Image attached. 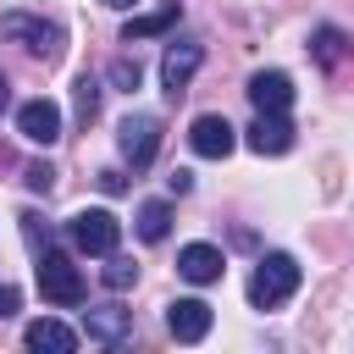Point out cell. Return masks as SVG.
Here are the masks:
<instances>
[{"instance_id":"8","label":"cell","mask_w":354,"mask_h":354,"mask_svg":"<svg viewBox=\"0 0 354 354\" xmlns=\"http://www.w3.org/2000/svg\"><path fill=\"white\" fill-rule=\"evenodd\" d=\"M17 133H22L28 144H44V149H50V144L61 138V105L44 100V94H39V100H22V105H17Z\"/></svg>"},{"instance_id":"3","label":"cell","mask_w":354,"mask_h":354,"mask_svg":"<svg viewBox=\"0 0 354 354\" xmlns=\"http://www.w3.org/2000/svg\"><path fill=\"white\" fill-rule=\"evenodd\" d=\"M0 39L22 44V50L39 55V61H61V50H66L61 22H44V17H33V11H0Z\"/></svg>"},{"instance_id":"7","label":"cell","mask_w":354,"mask_h":354,"mask_svg":"<svg viewBox=\"0 0 354 354\" xmlns=\"http://www.w3.org/2000/svg\"><path fill=\"white\" fill-rule=\"evenodd\" d=\"M83 337L100 343V348H122L133 337V310H122V304H88L83 310Z\"/></svg>"},{"instance_id":"11","label":"cell","mask_w":354,"mask_h":354,"mask_svg":"<svg viewBox=\"0 0 354 354\" xmlns=\"http://www.w3.org/2000/svg\"><path fill=\"white\" fill-rule=\"evenodd\" d=\"M221 271H227V254L216 243H183L177 249V277L183 282L205 288V282H221Z\"/></svg>"},{"instance_id":"13","label":"cell","mask_w":354,"mask_h":354,"mask_svg":"<svg viewBox=\"0 0 354 354\" xmlns=\"http://www.w3.org/2000/svg\"><path fill=\"white\" fill-rule=\"evenodd\" d=\"M243 94H249V105H254V111H288V105H293V77H288V72H277V66H266V72H254V77H249V88H243Z\"/></svg>"},{"instance_id":"1","label":"cell","mask_w":354,"mask_h":354,"mask_svg":"<svg viewBox=\"0 0 354 354\" xmlns=\"http://www.w3.org/2000/svg\"><path fill=\"white\" fill-rule=\"evenodd\" d=\"M299 282H304V266L288 249H271V254H260V266L249 277V304L254 310H277V304H288L299 293Z\"/></svg>"},{"instance_id":"18","label":"cell","mask_w":354,"mask_h":354,"mask_svg":"<svg viewBox=\"0 0 354 354\" xmlns=\"http://www.w3.org/2000/svg\"><path fill=\"white\" fill-rule=\"evenodd\" d=\"M100 282H105L111 293H127V288L138 282V266H133L127 254H116V249H111V254H105V271H100Z\"/></svg>"},{"instance_id":"2","label":"cell","mask_w":354,"mask_h":354,"mask_svg":"<svg viewBox=\"0 0 354 354\" xmlns=\"http://www.w3.org/2000/svg\"><path fill=\"white\" fill-rule=\"evenodd\" d=\"M39 293H44V304H61V310H77L83 299H88V282H83V271L61 254V249H39Z\"/></svg>"},{"instance_id":"16","label":"cell","mask_w":354,"mask_h":354,"mask_svg":"<svg viewBox=\"0 0 354 354\" xmlns=\"http://www.w3.org/2000/svg\"><path fill=\"white\" fill-rule=\"evenodd\" d=\"M133 232H138L144 243H160V238L171 232V205H166V199H144L138 216H133Z\"/></svg>"},{"instance_id":"23","label":"cell","mask_w":354,"mask_h":354,"mask_svg":"<svg viewBox=\"0 0 354 354\" xmlns=\"http://www.w3.org/2000/svg\"><path fill=\"white\" fill-rule=\"evenodd\" d=\"M166 188H171V194H188V188H194V171H183V166H177V171L166 177Z\"/></svg>"},{"instance_id":"24","label":"cell","mask_w":354,"mask_h":354,"mask_svg":"<svg viewBox=\"0 0 354 354\" xmlns=\"http://www.w3.org/2000/svg\"><path fill=\"white\" fill-rule=\"evenodd\" d=\"M100 188H105V194H122L127 177H122V171H100Z\"/></svg>"},{"instance_id":"21","label":"cell","mask_w":354,"mask_h":354,"mask_svg":"<svg viewBox=\"0 0 354 354\" xmlns=\"http://www.w3.org/2000/svg\"><path fill=\"white\" fill-rule=\"evenodd\" d=\"M22 183H28L33 194H50V188H55V166H44V160H33V166L22 171Z\"/></svg>"},{"instance_id":"17","label":"cell","mask_w":354,"mask_h":354,"mask_svg":"<svg viewBox=\"0 0 354 354\" xmlns=\"http://www.w3.org/2000/svg\"><path fill=\"white\" fill-rule=\"evenodd\" d=\"M183 11H177V0L171 6H160V11H149V17H133L127 28H122V44H138V39H155V33H166L171 22H177Z\"/></svg>"},{"instance_id":"10","label":"cell","mask_w":354,"mask_h":354,"mask_svg":"<svg viewBox=\"0 0 354 354\" xmlns=\"http://www.w3.org/2000/svg\"><path fill=\"white\" fill-rule=\"evenodd\" d=\"M243 144H249L254 155H288V149H293V122H288V111H254Z\"/></svg>"},{"instance_id":"20","label":"cell","mask_w":354,"mask_h":354,"mask_svg":"<svg viewBox=\"0 0 354 354\" xmlns=\"http://www.w3.org/2000/svg\"><path fill=\"white\" fill-rule=\"evenodd\" d=\"M105 77H111V83H116V88H127V94H133V88H138V77H144V72H138V61H127V55H116V61H111V72H105Z\"/></svg>"},{"instance_id":"22","label":"cell","mask_w":354,"mask_h":354,"mask_svg":"<svg viewBox=\"0 0 354 354\" xmlns=\"http://www.w3.org/2000/svg\"><path fill=\"white\" fill-rule=\"evenodd\" d=\"M17 310H22V293H17L11 282H0V321H11Z\"/></svg>"},{"instance_id":"5","label":"cell","mask_w":354,"mask_h":354,"mask_svg":"<svg viewBox=\"0 0 354 354\" xmlns=\"http://www.w3.org/2000/svg\"><path fill=\"white\" fill-rule=\"evenodd\" d=\"M66 238H72V249H83V254H111L116 243H122V221L105 210V205H94V210H77L72 221H66Z\"/></svg>"},{"instance_id":"4","label":"cell","mask_w":354,"mask_h":354,"mask_svg":"<svg viewBox=\"0 0 354 354\" xmlns=\"http://www.w3.org/2000/svg\"><path fill=\"white\" fill-rule=\"evenodd\" d=\"M116 149H122V160H127L133 171L155 166V155H160V116H149V111L122 116V122H116Z\"/></svg>"},{"instance_id":"15","label":"cell","mask_w":354,"mask_h":354,"mask_svg":"<svg viewBox=\"0 0 354 354\" xmlns=\"http://www.w3.org/2000/svg\"><path fill=\"white\" fill-rule=\"evenodd\" d=\"M348 33L337 28V22H321V28H310V61L321 66V72H337L343 61H348Z\"/></svg>"},{"instance_id":"19","label":"cell","mask_w":354,"mask_h":354,"mask_svg":"<svg viewBox=\"0 0 354 354\" xmlns=\"http://www.w3.org/2000/svg\"><path fill=\"white\" fill-rule=\"evenodd\" d=\"M72 88H77V127H88V122L100 116V77H94V72H83Z\"/></svg>"},{"instance_id":"26","label":"cell","mask_w":354,"mask_h":354,"mask_svg":"<svg viewBox=\"0 0 354 354\" xmlns=\"http://www.w3.org/2000/svg\"><path fill=\"white\" fill-rule=\"evenodd\" d=\"M100 6H111V11H133L138 0H100Z\"/></svg>"},{"instance_id":"25","label":"cell","mask_w":354,"mask_h":354,"mask_svg":"<svg viewBox=\"0 0 354 354\" xmlns=\"http://www.w3.org/2000/svg\"><path fill=\"white\" fill-rule=\"evenodd\" d=\"M11 105V83H6V72H0V111Z\"/></svg>"},{"instance_id":"12","label":"cell","mask_w":354,"mask_h":354,"mask_svg":"<svg viewBox=\"0 0 354 354\" xmlns=\"http://www.w3.org/2000/svg\"><path fill=\"white\" fill-rule=\"evenodd\" d=\"M210 321H216V315H210L205 299H171V304H166V332H171L177 343H199V337L210 332Z\"/></svg>"},{"instance_id":"14","label":"cell","mask_w":354,"mask_h":354,"mask_svg":"<svg viewBox=\"0 0 354 354\" xmlns=\"http://www.w3.org/2000/svg\"><path fill=\"white\" fill-rule=\"evenodd\" d=\"M22 343H28L33 354H72V348H77V332H72L66 321H55V315H39V321H28Z\"/></svg>"},{"instance_id":"6","label":"cell","mask_w":354,"mask_h":354,"mask_svg":"<svg viewBox=\"0 0 354 354\" xmlns=\"http://www.w3.org/2000/svg\"><path fill=\"white\" fill-rule=\"evenodd\" d=\"M199 66H205V44L199 39H171L166 55H160V88H166V100H183Z\"/></svg>"},{"instance_id":"9","label":"cell","mask_w":354,"mask_h":354,"mask_svg":"<svg viewBox=\"0 0 354 354\" xmlns=\"http://www.w3.org/2000/svg\"><path fill=\"white\" fill-rule=\"evenodd\" d=\"M232 144H238V127H232L227 116H216V111L194 116V127H188V149H194V155L221 160V155H232Z\"/></svg>"}]
</instances>
